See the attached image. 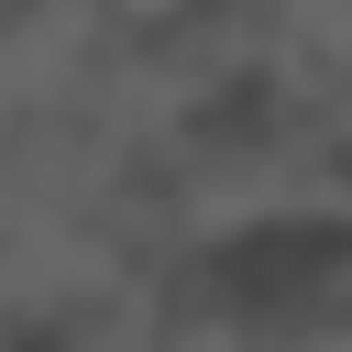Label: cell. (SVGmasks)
I'll return each mask as SVG.
<instances>
[{
    "label": "cell",
    "mask_w": 352,
    "mask_h": 352,
    "mask_svg": "<svg viewBox=\"0 0 352 352\" xmlns=\"http://www.w3.org/2000/svg\"><path fill=\"white\" fill-rule=\"evenodd\" d=\"M209 352H330L341 341V242L330 220H264L198 264Z\"/></svg>",
    "instance_id": "6da1fadb"
}]
</instances>
